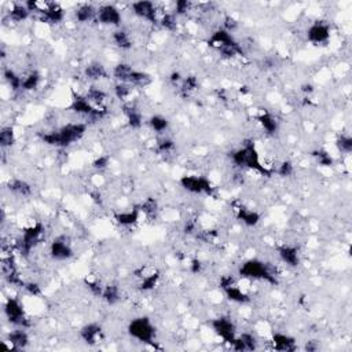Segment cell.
I'll return each instance as SVG.
<instances>
[{"instance_id":"23","label":"cell","mask_w":352,"mask_h":352,"mask_svg":"<svg viewBox=\"0 0 352 352\" xmlns=\"http://www.w3.org/2000/svg\"><path fill=\"white\" fill-rule=\"evenodd\" d=\"M22 329L24 328L12 330V332H10L8 336H7V340L10 341V344H11L15 350H22V348H25V347L29 344V336H28V333H26L25 330H22Z\"/></svg>"},{"instance_id":"42","label":"cell","mask_w":352,"mask_h":352,"mask_svg":"<svg viewBox=\"0 0 352 352\" xmlns=\"http://www.w3.org/2000/svg\"><path fill=\"white\" fill-rule=\"evenodd\" d=\"M132 91H134V87L125 83H117L114 86V95L121 101H128V98L132 95Z\"/></svg>"},{"instance_id":"43","label":"cell","mask_w":352,"mask_h":352,"mask_svg":"<svg viewBox=\"0 0 352 352\" xmlns=\"http://www.w3.org/2000/svg\"><path fill=\"white\" fill-rule=\"evenodd\" d=\"M336 146L343 154H350L352 151V138L351 135H340L336 141Z\"/></svg>"},{"instance_id":"3","label":"cell","mask_w":352,"mask_h":352,"mask_svg":"<svg viewBox=\"0 0 352 352\" xmlns=\"http://www.w3.org/2000/svg\"><path fill=\"white\" fill-rule=\"evenodd\" d=\"M240 275L242 278L251 279V281H266L268 284H277L275 272L272 271L266 263L257 259L247 260L240 267Z\"/></svg>"},{"instance_id":"12","label":"cell","mask_w":352,"mask_h":352,"mask_svg":"<svg viewBox=\"0 0 352 352\" xmlns=\"http://www.w3.org/2000/svg\"><path fill=\"white\" fill-rule=\"evenodd\" d=\"M330 39V26L325 22H315L308 28L307 31V40L309 43L316 44H326Z\"/></svg>"},{"instance_id":"6","label":"cell","mask_w":352,"mask_h":352,"mask_svg":"<svg viewBox=\"0 0 352 352\" xmlns=\"http://www.w3.org/2000/svg\"><path fill=\"white\" fill-rule=\"evenodd\" d=\"M4 314L12 325L24 329L29 326L28 318L25 315V309L22 307V304L19 303L18 299H15V297H8L7 299L6 304H4Z\"/></svg>"},{"instance_id":"44","label":"cell","mask_w":352,"mask_h":352,"mask_svg":"<svg viewBox=\"0 0 352 352\" xmlns=\"http://www.w3.org/2000/svg\"><path fill=\"white\" fill-rule=\"evenodd\" d=\"M238 337L242 340L247 351H254L257 348V339L252 333H242Z\"/></svg>"},{"instance_id":"18","label":"cell","mask_w":352,"mask_h":352,"mask_svg":"<svg viewBox=\"0 0 352 352\" xmlns=\"http://www.w3.org/2000/svg\"><path fill=\"white\" fill-rule=\"evenodd\" d=\"M65 18V10L58 3H51L49 10L40 15V19L46 24H59Z\"/></svg>"},{"instance_id":"48","label":"cell","mask_w":352,"mask_h":352,"mask_svg":"<svg viewBox=\"0 0 352 352\" xmlns=\"http://www.w3.org/2000/svg\"><path fill=\"white\" fill-rule=\"evenodd\" d=\"M86 285H87V288L91 291V293H93V295L102 297V293H103V288H105V286H102V285L99 284L97 279H93V281H91V279H86Z\"/></svg>"},{"instance_id":"20","label":"cell","mask_w":352,"mask_h":352,"mask_svg":"<svg viewBox=\"0 0 352 352\" xmlns=\"http://www.w3.org/2000/svg\"><path fill=\"white\" fill-rule=\"evenodd\" d=\"M237 219L241 220L248 227H254L260 222V213L253 209H248V208L241 206L237 209Z\"/></svg>"},{"instance_id":"46","label":"cell","mask_w":352,"mask_h":352,"mask_svg":"<svg viewBox=\"0 0 352 352\" xmlns=\"http://www.w3.org/2000/svg\"><path fill=\"white\" fill-rule=\"evenodd\" d=\"M173 149H175V143L171 139H168V138H164V139H161L157 143V150H158V153H162V154L171 153Z\"/></svg>"},{"instance_id":"55","label":"cell","mask_w":352,"mask_h":352,"mask_svg":"<svg viewBox=\"0 0 352 352\" xmlns=\"http://www.w3.org/2000/svg\"><path fill=\"white\" fill-rule=\"evenodd\" d=\"M182 80H183V77L180 76L179 72H173L171 74V83L172 84H179V83H182Z\"/></svg>"},{"instance_id":"27","label":"cell","mask_w":352,"mask_h":352,"mask_svg":"<svg viewBox=\"0 0 352 352\" xmlns=\"http://www.w3.org/2000/svg\"><path fill=\"white\" fill-rule=\"evenodd\" d=\"M257 120H259V124L261 125V128L266 131L267 134L274 135V134L278 132V121H277V118L274 117L272 114H270V113H261L259 117H257Z\"/></svg>"},{"instance_id":"41","label":"cell","mask_w":352,"mask_h":352,"mask_svg":"<svg viewBox=\"0 0 352 352\" xmlns=\"http://www.w3.org/2000/svg\"><path fill=\"white\" fill-rule=\"evenodd\" d=\"M198 88V80L197 77L194 76H187L183 77V80L180 83V90L185 95H190L192 93H194Z\"/></svg>"},{"instance_id":"17","label":"cell","mask_w":352,"mask_h":352,"mask_svg":"<svg viewBox=\"0 0 352 352\" xmlns=\"http://www.w3.org/2000/svg\"><path fill=\"white\" fill-rule=\"evenodd\" d=\"M272 344H274V348L277 351H282V352H292L296 351V340L288 336V334L284 333H275L272 336Z\"/></svg>"},{"instance_id":"36","label":"cell","mask_w":352,"mask_h":352,"mask_svg":"<svg viewBox=\"0 0 352 352\" xmlns=\"http://www.w3.org/2000/svg\"><path fill=\"white\" fill-rule=\"evenodd\" d=\"M102 299L105 300L106 303L110 304H116L120 300V291L116 285H107L103 288V293H102Z\"/></svg>"},{"instance_id":"24","label":"cell","mask_w":352,"mask_h":352,"mask_svg":"<svg viewBox=\"0 0 352 352\" xmlns=\"http://www.w3.org/2000/svg\"><path fill=\"white\" fill-rule=\"evenodd\" d=\"M97 11L98 10H95L94 6H91V4H81L80 7L76 8L74 17H76L77 22L86 24V22H90L94 18H97Z\"/></svg>"},{"instance_id":"53","label":"cell","mask_w":352,"mask_h":352,"mask_svg":"<svg viewBox=\"0 0 352 352\" xmlns=\"http://www.w3.org/2000/svg\"><path fill=\"white\" fill-rule=\"evenodd\" d=\"M201 270H202V263H201V261H200L198 259L192 260V264H190V271H192L193 274H200V272H201Z\"/></svg>"},{"instance_id":"22","label":"cell","mask_w":352,"mask_h":352,"mask_svg":"<svg viewBox=\"0 0 352 352\" xmlns=\"http://www.w3.org/2000/svg\"><path fill=\"white\" fill-rule=\"evenodd\" d=\"M124 113H125V117H127V123L130 125L132 130H138L141 128L143 124V117L142 113L136 109L134 105H125L124 106Z\"/></svg>"},{"instance_id":"16","label":"cell","mask_w":352,"mask_h":352,"mask_svg":"<svg viewBox=\"0 0 352 352\" xmlns=\"http://www.w3.org/2000/svg\"><path fill=\"white\" fill-rule=\"evenodd\" d=\"M70 109L77 113V114H81V116H87L90 117L91 114L95 110V107L91 105V102L86 98V95H74L73 99H72V105H70Z\"/></svg>"},{"instance_id":"49","label":"cell","mask_w":352,"mask_h":352,"mask_svg":"<svg viewBox=\"0 0 352 352\" xmlns=\"http://www.w3.org/2000/svg\"><path fill=\"white\" fill-rule=\"evenodd\" d=\"M109 162H110V157L109 155H99L97 157L93 162V167L98 171H103L106 168L109 167Z\"/></svg>"},{"instance_id":"28","label":"cell","mask_w":352,"mask_h":352,"mask_svg":"<svg viewBox=\"0 0 352 352\" xmlns=\"http://www.w3.org/2000/svg\"><path fill=\"white\" fill-rule=\"evenodd\" d=\"M8 190L21 197H28L32 194V187L22 179H12L8 182Z\"/></svg>"},{"instance_id":"40","label":"cell","mask_w":352,"mask_h":352,"mask_svg":"<svg viewBox=\"0 0 352 352\" xmlns=\"http://www.w3.org/2000/svg\"><path fill=\"white\" fill-rule=\"evenodd\" d=\"M158 24H160L164 29H167V31H171V32L176 31V28H178V21H176V15H175V12H164Z\"/></svg>"},{"instance_id":"38","label":"cell","mask_w":352,"mask_h":352,"mask_svg":"<svg viewBox=\"0 0 352 352\" xmlns=\"http://www.w3.org/2000/svg\"><path fill=\"white\" fill-rule=\"evenodd\" d=\"M312 157L315 158V161L321 167H332L333 165V157L329 154L326 150H323V149L314 150L312 151Z\"/></svg>"},{"instance_id":"25","label":"cell","mask_w":352,"mask_h":352,"mask_svg":"<svg viewBox=\"0 0 352 352\" xmlns=\"http://www.w3.org/2000/svg\"><path fill=\"white\" fill-rule=\"evenodd\" d=\"M135 69L132 68L128 63H118L113 69V76L114 79L117 80V83H125V84H130L131 76L134 73Z\"/></svg>"},{"instance_id":"33","label":"cell","mask_w":352,"mask_h":352,"mask_svg":"<svg viewBox=\"0 0 352 352\" xmlns=\"http://www.w3.org/2000/svg\"><path fill=\"white\" fill-rule=\"evenodd\" d=\"M149 125H150V128L154 132L162 134V132H165L168 130L169 121H168L167 117L160 116V114H155V116H151V117L149 118Z\"/></svg>"},{"instance_id":"29","label":"cell","mask_w":352,"mask_h":352,"mask_svg":"<svg viewBox=\"0 0 352 352\" xmlns=\"http://www.w3.org/2000/svg\"><path fill=\"white\" fill-rule=\"evenodd\" d=\"M116 220H117L120 226H124V227L132 226V224H135L139 220V209L127 210V212L117 213L116 215Z\"/></svg>"},{"instance_id":"26","label":"cell","mask_w":352,"mask_h":352,"mask_svg":"<svg viewBox=\"0 0 352 352\" xmlns=\"http://www.w3.org/2000/svg\"><path fill=\"white\" fill-rule=\"evenodd\" d=\"M84 76H86L88 80H101V79H105L107 76L105 66L99 62H93L90 63L86 69H84Z\"/></svg>"},{"instance_id":"14","label":"cell","mask_w":352,"mask_h":352,"mask_svg":"<svg viewBox=\"0 0 352 352\" xmlns=\"http://www.w3.org/2000/svg\"><path fill=\"white\" fill-rule=\"evenodd\" d=\"M80 337L90 346H95L102 340V328L98 323H88L80 330Z\"/></svg>"},{"instance_id":"47","label":"cell","mask_w":352,"mask_h":352,"mask_svg":"<svg viewBox=\"0 0 352 352\" xmlns=\"http://www.w3.org/2000/svg\"><path fill=\"white\" fill-rule=\"evenodd\" d=\"M293 171H295V168H293V164H292L291 161H284L277 168V173H278L279 176H282V178H289L293 173Z\"/></svg>"},{"instance_id":"5","label":"cell","mask_w":352,"mask_h":352,"mask_svg":"<svg viewBox=\"0 0 352 352\" xmlns=\"http://www.w3.org/2000/svg\"><path fill=\"white\" fill-rule=\"evenodd\" d=\"M43 234H44V226L42 224V223L39 222L31 223V224H29L28 227H25L24 231H22L21 240H19L18 242L19 252L24 254V256H28V254L32 252V249L40 242Z\"/></svg>"},{"instance_id":"51","label":"cell","mask_w":352,"mask_h":352,"mask_svg":"<svg viewBox=\"0 0 352 352\" xmlns=\"http://www.w3.org/2000/svg\"><path fill=\"white\" fill-rule=\"evenodd\" d=\"M238 28V21L234 18V17H231V15H227L226 18L223 19V29L227 32H231L235 31Z\"/></svg>"},{"instance_id":"13","label":"cell","mask_w":352,"mask_h":352,"mask_svg":"<svg viewBox=\"0 0 352 352\" xmlns=\"http://www.w3.org/2000/svg\"><path fill=\"white\" fill-rule=\"evenodd\" d=\"M237 42L234 40L233 35L230 32L224 31V29H217L212 33V36L209 39V46L210 47H215L216 50L224 49V47H229V46H233Z\"/></svg>"},{"instance_id":"31","label":"cell","mask_w":352,"mask_h":352,"mask_svg":"<svg viewBox=\"0 0 352 352\" xmlns=\"http://www.w3.org/2000/svg\"><path fill=\"white\" fill-rule=\"evenodd\" d=\"M40 80H42V76L39 72L33 70L31 73H28L22 79V90L24 91H33L36 90L39 84H40Z\"/></svg>"},{"instance_id":"35","label":"cell","mask_w":352,"mask_h":352,"mask_svg":"<svg viewBox=\"0 0 352 352\" xmlns=\"http://www.w3.org/2000/svg\"><path fill=\"white\" fill-rule=\"evenodd\" d=\"M3 76H4V80L7 81V84L11 87V90H14V91L22 90V77L15 73L12 69H6Z\"/></svg>"},{"instance_id":"15","label":"cell","mask_w":352,"mask_h":352,"mask_svg":"<svg viewBox=\"0 0 352 352\" xmlns=\"http://www.w3.org/2000/svg\"><path fill=\"white\" fill-rule=\"evenodd\" d=\"M223 292H224L226 297H227L229 300H231V302H234V303L245 304L251 302V296H249V293L242 289L241 286H240V284H238V281H237L235 284L230 285V286H227V288H224Z\"/></svg>"},{"instance_id":"8","label":"cell","mask_w":352,"mask_h":352,"mask_svg":"<svg viewBox=\"0 0 352 352\" xmlns=\"http://www.w3.org/2000/svg\"><path fill=\"white\" fill-rule=\"evenodd\" d=\"M132 11L135 14L136 17L139 18L146 19L149 22H160L161 17V10L158 7L155 6L153 1H146V0H141V1H135L132 3Z\"/></svg>"},{"instance_id":"54","label":"cell","mask_w":352,"mask_h":352,"mask_svg":"<svg viewBox=\"0 0 352 352\" xmlns=\"http://www.w3.org/2000/svg\"><path fill=\"white\" fill-rule=\"evenodd\" d=\"M196 223L194 222H187L185 226V233L186 234H193L194 231H196Z\"/></svg>"},{"instance_id":"52","label":"cell","mask_w":352,"mask_h":352,"mask_svg":"<svg viewBox=\"0 0 352 352\" xmlns=\"http://www.w3.org/2000/svg\"><path fill=\"white\" fill-rule=\"evenodd\" d=\"M25 291L28 292L31 296L33 297H37L42 295V289H40V286L36 284V282H28V284H25Z\"/></svg>"},{"instance_id":"45","label":"cell","mask_w":352,"mask_h":352,"mask_svg":"<svg viewBox=\"0 0 352 352\" xmlns=\"http://www.w3.org/2000/svg\"><path fill=\"white\" fill-rule=\"evenodd\" d=\"M157 209H158V206H157V201H155L154 198H148L145 202H143L142 205H141V209L143 213H146V215H154L155 212H157Z\"/></svg>"},{"instance_id":"37","label":"cell","mask_w":352,"mask_h":352,"mask_svg":"<svg viewBox=\"0 0 352 352\" xmlns=\"http://www.w3.org/2000/svg\"><path fill=\"white\" fill-rule=\"evenodd\" d=\"M15 142V134L12 127H4L0 132V146L3 149L10 148Z\"/></svg>"},{"instance_id":"4","label":"cell","mask_w":352,"mask_h":352,"mask_svg":"<svg viewBox=\"0 0 352 352\" xmlns=\"http://www.w3.org/2000/svg\"><path fill=\"white\" fill-rule=\"evenodd\" d=\"M128 333L135 340L145 344H151L155 337V328L148 316H141L130 322Z\"/></svg>"},{"instance_id":"9","label":"cell","mask_w":352,"mask_h":352,"mask_svg":"<svg viewBox=\"0 0 352 352\" xmlns=\"http://www.w3.org/2000/svg\"><path fill=\"white\" fill-rule=\"evenodd\" d=\"M213 332L222 339L224 343H233L237 337V330L233 321H230L229 318H216L210 322Z\"/></svg>"},{"instance_id":"21","label":"cell","mask_w":352,"mask_h":352,"mask_svg":"<svg viewBox=\"0 0 352 352\" xmlns=\"http://www.w3.org/2000/svg\"><path fill=\"white\" fill-rule=\"evenodd\" d=\"M86 98L91 102V105L94 107H101V109H106V101H107V95L103 90H101L98 87H91L88 88V91L86 94Z\"/></svg>"},{"instance_id":"11","label":"cell","mask_w":352,"mask_h":352,"mask_svg":"<svg viewBox=\"0 0 352 352\" xmlns=\"http://www.w3.org/2000/svg\"><path fill=\"white\" fill-rule=\"evenodd\" d=\"M50 256L56 261H65L73 256V249L65 237H59L50 245Z\"/></svg>"},{"instance_id":"39","label":"cell","mask_w":352,"mask_h":352,"mask_svg":"<svg viewBox=\"0 0 352 352\" xmlns=\"http://www.w3.org/2000/svg\"><path fill=\"white\" fill-rule=\"evenodd\" d=\"M158 279H160V274H158V271L150 274V275H148V277H145V278L141 279L139 289L143 292H149L151 291V289H154L155 285H157V282H158Z\"/></svg>"},{"instance_id":"30","label":"cell","mask_w":352,"mask_h":352,"mask_svg":"<svg viewBox=\"0 0 352 352\" xmlns=\"http://www.w3.org/2000/svg\"><path fill=\"white\" fill-rule=\"evenodd\" d=\"M113 43L117 46L118 49L121 50H130L132 47V40H131L130 35L123 29L113 32Z\"/></svg>"},{"instance_id":"1","label":"cell","mask_w":352,"mask_h":352,"mask_svg":"<svg viewBox=\"0 0 352 352\" xmlns=\"http://www.w3.org/2000/svg\"><path fill=\"white\" fill-rule=\"evenodd\" d=\"M87 131L84 123H69L61 127L59 130L50 131L42 134L40 138L46 145L55 146V148H68L72 143L80 141Z\"/></svg>"},{"instance_id":"57","label":"cell","mask_w":352,"mask_h":352,"mask_svg":"<svg viewBox=\"0 0 352 352\" xmlns=\"http://www.w3.org/2000/svg\"><path fill=\"white\" fill-rule=\"evenodd\" d=\"M305 350H307V351H316V350H318V346L314 344V341H308V343L305 344Z\"/></svg>"},{"instance_id":"32","label":"cell","mask_w":352,"mask_h":352,"mask_svg":"<svg viewBox=\"0 0 352 352\" xmlns=\"http://www.w3.org/2000/svg\"><path fill=\"white\" fill-rule=\"evenodd\" d=\"M29 14L31 12H29V10L26 8L25 4H14L11 7V10L8 11V17L14 22H22L25 19H28Z\"/></svg>"},{"instance_id":"50","label":"cell","mask_w":352,"mask_h":352,"mask_svg":"<svg viewBox=\"0 0 352 352\" xmlns=\"http://www.w3.org/2000/svg\"><path fill=\"white\" fill-rule=\"evenodd\" d=\"M192 8V3L187 0H179L175 4V15H183L187 11H190Z\"/></svg>"},{"instance_id":"19","label":"cell","mask_w":352,"mask_h":352,"mask_svg":"<svg viewBox=\"0 0 352 352\" xmlns=\"http://www.w3.org/2000/svg\"><path fill=\"white\" fill-rule=\"evenodd\" d=\"M278 253L281 260L286 266L297 267L300 264V254H299L297 248L291 247V245H284L278 249Z\"/></svg>"},{"instance_id":"2","label":"cell","mask_w":352,"mask_h":352,"mask_svg":"<svg viewBox=\"0 0 352 352\" xmlns=\"http://www.w3.org/2000/svg\"><path fill=\"white\" fill-rule=\"evenodd\" d=\"M231 160L234 162V165L240 168H248L252 169L256 172L263 173L266 176H271V171H268L259 158V153L254 148V145L252 141L245 142V145L242 148L237 149L231 153Z\"/></svg>"},{"instance_id":"56","label":"cell","mask_w":352,"mask_h":352,"mask_svg":"<svg viewBox=\"0 0 352 352\" xmlns=\"http://www.w3.org/2000/svg\"><path fill=\"white\" fill-rule=\"evenodd\" d=\"M302 91H303L304 94H312L314 93V87L311 86V84H304L303 87H302Z\"/></svg>"},{"instance_id":"34","label":"cell","mask_w":352,"mask_h":352,"mask_svg":"<svg viewBox=\"0 0 352 352\" xmlns=\"http://www.w3.org/2000/svg\"><path fill=\"white\" fill-rule=\"evenodd\" d=\"M150 83H151V77H150V74L145 73V72H141V70H134V73H132V76H131L130 86H132L134 88H135V87H141V88H143V87L149 86Z\"/></svg>"},{"instance_id":"7","label":"cell","mask_w":352,"mask_h":352,"mask_svg":"<svg viewBox=\"0 0 352 352\" xmlns=\"http://www.w3.org/2000/svg\"><path fill=\"white\" fill-rule=\"evenodd\" d=\"M180 186L187 192L193 193V194H206V196H209L213 192V186L209 182V179H206L204 176H197V175L182 176Z\"/></svg>"},{"instance_id":"10","label":"cell","mask_w":352,"mask_h":352,"mask_svg":"<svg viewBox=\"0 0 352 352\" xmlns=\"http://www.w3.org/2000/svg\"><path fill=\"white\" fill-rule=\"evenodd\" d=\"M97 21L102 25H109V26H118L121 25L123 17L117 7L113 4H105L99 7L97 11Z\"/></svg>"}]
</instances>
